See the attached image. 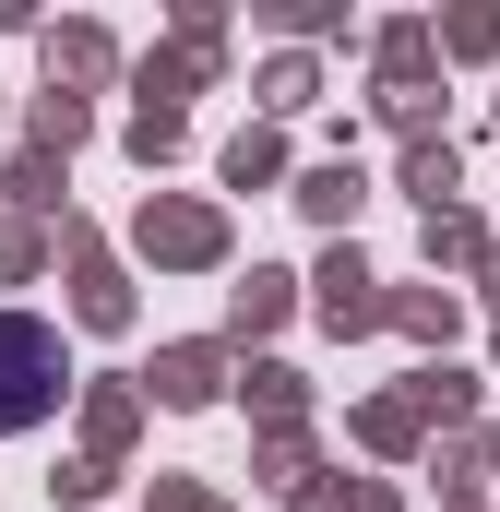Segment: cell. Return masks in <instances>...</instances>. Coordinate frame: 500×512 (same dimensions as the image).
Returning <instances> with one entry per match:
<instances>
[{
  "mask_svg": "<svg viewBox=\"0 0 500 512\" xmlns=\"http://www.w3.org/2000/svg\"><path fill=\"white\" fill-rule=\"evenodd\" d=\"M60 393H72L60 322H36V310H0V441L48 429V417H60Z\"/></svg>",
  "mask_w": 500,
  "mask_h": 512,
  "instance_id": "cell-1",
  "label": "cell"
},
{
  "mask_svg": "<svg viewBox=\"0 0 500 512\" xmlns=\"http://www.w3.org/2000/svg\"><path fill=\"white\" fill-rule=\"evenodd\" d=\"M131 239H143V262H179V274H191V262H227V215H215V203L155 191V203L131 215Z\"/></svg>",
  "mask_w": 500,
  "mask_h": 512,
  "instance_id": "cell-2",
  "label": "cell"
},
{
  "mask_svg": "<svg viewBox=\"0 0 500 512\" xmlns=\"http://www.w3.org/2000/svg\"><path fill=\"white\" fill-rule=\"evenodd\" d=\"M60 251H72V286H84L72 310H84L96 334H131V286H120V262L96 251V227H84V215H60Z\"/></svg>",
  "mask_w": 500,
  "mask_h": 512,
  "instance_id": "cell-3",
  "label": "cell"
},
{
  "mask_svg": "<svg viewBox=\"0 0 500 512\" xmlns=\"http://www.w3.org/2000/svg\"><path fill=\"white\" fill-rule=\"evenodd\" d=\"M310 310L334 322V334H370V322H393V298H381V274L358 251H334L322 274H310Z\"/></svg>",
  "mask_w": 500,
  "mask_h": 512,
  "instance_id": "cell-4",
  "label": "cell"
},
{
  "mask_svg": "<svg viewBox=\"0 0 500 512\" xmlns=\"http://www.w3.org/2000/svg\"><path fill=\"white\" fill-rule=\"evenodd\" d=\"M143 393H155V405H215V393H227V358H215V346H155Z\"/></svg>",
  "mask_w": 500,
  "mask_h": 512,
  "instance_id": "cell-5",
  "label": "cell"
},
{
  "mask_svg": "<svg viewBox=\"0 0 500 512\" xmlns=\"http://www.w3.org/2000/svg\"><path fill=\"white\" fill-rule=\"evenodd\" d=\"M286 310H298V274H274V262H250V286H239V298H227V334H239V346H250V334H274Z\"/></svg>",
  "mask_w": 500,
  "mask_h": 512,
  "instance_id": "cell-6",
  "label": "cell"
},
{
  "mask_svg": "<svg viewBox=\"0 0 500 512\" xmlns=\"http://www.w3.org/2000/svg\"><path fill=\"white\" fill-rule=\"evenodd\" d=\"M131 429H143V382H96V393H84V441H96V465L120 453Z\"/></svg>",
  "mask_w": 500,
  "mask_h": 512,
  "instance_id": "cell-7",
  "label": "cell"
},
{
  "mask_svg": "<svg viewBox=\"0 0 500 512\" xmlns=\"http://www.w3.org/2000/svg\"><path fill=\"white\" fill-rule=\"evenodd\" d=\"M108 60H120V48H108L96 24H72V36H48V96H72V84H108Z\"/></svg>",
  "mask_w": 500,
  "mask_h": 512,
  "instance_id": "cell-8",
  "label": "cell"
},
{
  "mask_svg": "<svg viewBox=\"0 0 500 512\" xmlns=\"http://www.w3.org/2000/svg\"><path fill=\"white\" fill-rule=\"evenodd\" d=\"M298 203H310L322 227H346V215L370 203V179H358V155H334V167H310V179H298Z\"/></svg>",
  "mask_w": 500,
  "mask_h": 512,
  "instance_id": "cell-9",
  "label": "cell"
},
{
  "mask_svg": "<svg viewBox=\"0 0 500 512\" xmlns=\"http://www.w3.org/2000/svg\"><path fill=\"white\" fill-rule=\"evenodd\" d=\"M453 179H465V155H453V143H405V191H417L429 215H453Z\"/></svg>",
  "mask_w": 500,
  "mask_h": 512,
  "instance_id": "cell-10",
  "label": "cell"
},
{
  "mask_svg": "<svg viewBox=\"0 0 500 512\" xmlns=\"http://www.w3.org/2000/svg\"><path fill=\"white\" fill-rule=\"evenodd\" d=\"M417 429H429V417H417V393H381V405H358V441H370V453H417Z\"/></svg>",
  "mask_w": 500,
  "mask_h": 512,
  "instance_id": "cell-11",
  "label": "cell"
},
{
  "mask_svg": "<svg viewBox=\"0 0 500 512\" xmlns=\"http://www.w3.org/2000/svg\"><path fill=\"white\" fill-rule=\"evenodd\" d=\"M215 167H227V191H274V167H286V143H274V131H239V143H227Z\"/></svg>",
  "mask_w": 500,
  "mask_h": 512,
  "instance_id": "cell-12",
  "label": "cell"
},
{
  "mask_svg": "<svg viewBox=\"0 0 500 512\" xmlns=\"http://www.w3.org/2000/svg\"><path fill=\"white\" fill-rule=\"evenodd\" d=\"M250 405H262V429H298V405H310V382H298L286 358H262V370H250Z\"/></svg>",
  "mask_w": 500,
  "mask_h": 512,
  "instance_id": "cell-13",
  "label": "cell"
},
{
  "mask_svg": "<svg viewBox=\"0 0 500 512\" xmlns=\"http://www.w3.org/2000/svg\"><path fill=\"white\" fill-rule=\"evenodd\" d=\"M489 251H500V239L477 227V215H465V203H453V215H429V262H465V274H477Z\"/></svg>",
  "mask_w": 500,
  "mask_h": 512,
  "instance_id": "cell-14",
  "label": "cell"
},
{
  "mask_svg": "<svg viewBox=\"0 0 500 512\" xmlns=\"http://www.w3.org/2000/svg\"><path fill=\"white\" fill-rule=\"evenodd\" d=\"M12 203H24V215H60V155H48V143L12 155Z\"/></svg>",
  "mask_w": 500,
  "mask_h": 512,
  "instance_id": "cell-15",
  "label": "cell"
},
{
  "mask_svg": "<svg viewBox=\"0 0 500 512\" xmlns=\"http://www.w3.org/2000/svg\"><path fill=\"white\" fill-rule=\"evenodd\" d=\"M393 322H405L417 346H453V322H465V310H453L441 286H405V298H393Z\"/></svg>",
  "mask_w": 500,
  "mask_h": 512,
  "instance_id": "cell-16",
  "label": "cell"
},
{
  "mask_svg": "<svg viewBox=\"0 0 500 512\" xmlns=\"http://www.w3.org/2000/svg\"><path fill=\"white\" fill-rule=\"evenodd\" d=\"M405 393H417V417H477V382H465V370H441V358H429Z\"/></svg>",
  "mask_w": 500,
  "mask_h": 512,
  "instance_id": "cell-17",
  "label": "cell"
},
{
  "mask_svg": "<svg viewBox=\"0 0 500 512\" xmlns=\"http://www.w3.org/2000/svg\"><path fill=\"white\" fill-rule=\"evenodd\" d=\"M310 96H322L310 60H274V72H262V108H310Z\"/></svg>",
  "mask_w": 500,
  "mask_h": 512,
  "instance_id": "cell-18",
  "label": "cell"
},
{
  "mask_svg": "<svg viewBox=\"0 0 500 512\" xmlns=\"http://www.w3.org/2000/svg\"><path fill=\"white\" fill-rule=\"evenodd\" d=\"M441 48H453V60H489V48H500V12H453Z\"/></svg>",
  "mask_w": 500,
  "mask_h": 512,
  "instance_id": "cell-19",
  "label": "cell"
},
{
  "mask_svg": "<svg viewBox=\"0 0 500 512\" xmlns=\"http://www.w3.org/2000/svg\"><path fill=\"white\" fill-rule=\"evenodd\" d=\"M48 501H72V512L108 501V465H96V453H84V465H60V477H48Z\"/></svg>",
  "mask_w": 500,
  "mask_h": 512,
  "instance_id": "cell-20",
  "label": "cell"
},
{
  "mask_svg": "<svg viewBox=\"0 0 500 512\" xmlns=\"http://www.w3.org/2000/svg\"><path fill=\"white\" fill-rule=\"evenodd\" d=\"M0 274H36V215H0Z\"/></svg>",
  "mask_w": 500,
  "mask_h": 512,
  "instance_id": "cell-21",
  "label": "cell"
},
{
  "mask_svg": "<svg viewBox=\"0 0 500 512\" xmlns=\"http://www.w3.org/2000/svg\"><path fill=\"white\" fill-rule=\"evenodd\" d=\"M358 489H370V477H358ZM358 489H334V477H310V489H298L286 512H358Z\"/></svg>",
  "mask_w": 500,
  "mask_h": 512,
  "instance_id": "cell-22",
  "label": "cell"
},
{
  "mask_svg": "<svg viewBox=\"0 0 500 512\" xmlns=\"http://www.w3.org/2000/svg\"><path fill=\"white\" fill-rule=\"evenodd\" d=\"M143 512H215V501H203L191 477H155V501H143Z\"/></svg>",
  "mask_w": 500,
  "mask_h": 512,
  "instance_id": "cell-23",
  "label": "cell"
},
{
  "mask_svg": "<svg viewBox=\"0 0 500 512\" xmlns=\"http://www.w3.org/2000/svg\"><path fill=\"white\" fill-rule=\"evenodd\" d=\"M477 286H489V298H500V251H489V262H477Z\"/></svg>",
  "mask_w": 500,
  "mask_h": 512,
  "instance_id": "cell-24",
  "label": "cell"
},
{
  "mask_svg": "<svg viewBox=\"0 0 500 512\" xmlns=\"http://www.w3.org/2000/svg\"><path fill=\"white\" fill-rule=\"evenodd\" d=\"M489 465H500V429H489Z\"/></svg>",
  "mask_w": 500,
  "mask_h": 512,
  "instance_id": "cell-25",
  "label": "cell"
}]
</instances>
